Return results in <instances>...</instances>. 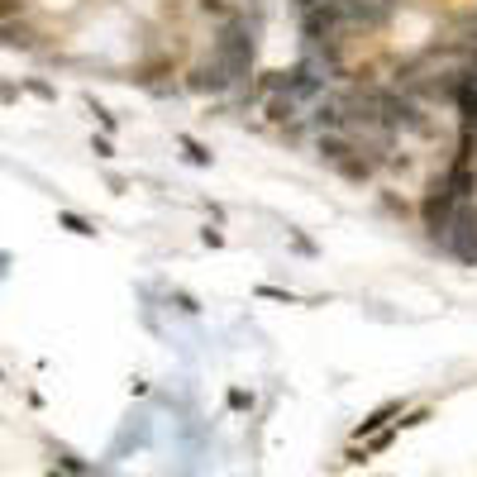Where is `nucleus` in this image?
Returning <instances> with one entry per match:
<instances>
[{
    "label": "nucleus",
    "instance_id": "0eeeda50",
    "mask_svg": "<svg viewBox=\"0 0 477 477\" xmlns=\"http://www.w3.org/2000/svg\"><path fill=\"white\" fill-rule=\"evenodd\" d=\"M201 10H205V15H215L220 24H224V20H234V10H230V0H201Z\"/></svg>",
    "mask_w": 477,
    "mask_h": 477
},
{
    "label": "nucleus",
    "instance_id": "7ed1b4c3",
    "mask_svg": "<svg viewBox=\"0 0 477 477\" xmlns=\"http://www.w3.org/2000/svg\"><path fill=\"white\" fill-rule=\"evenodd\" d=\"M444 248L458 263H477V205L473 201L458 205V215H454V224H448V234H444Z\"/></svg>",
    "mask_w": 477,
    "mask_h": 477
},
{
    "label": "nucleus",
    "instance_id": "f257e3e1",
    "mask_svg": "<svg viewBox=\"0 0 477 477\" xmlns=\"http://www.w3.org/2000/svg\"><path fill=\"white\" fill-rule=\"evenodd\" d=\"M215 63L224 67L230 77H244L248 67H254V29H248V20H224L220 24V38H215Z\"/></svg>",
    "mask_w": 477,
    "mask_h": 477
},
{
    "label": "nucleus",
    "instance_id": "423d86ee",
    "mask_svg": "<svg viewBox=\"0 0 477 477\" xmlns=\"http://www.w3.org/2000/svg\"><path fill=\"white\" fill-rule=\"evenodd\" d=\"M34 29H29V24H20V20H10V24H0V44H5V48H34Z\"/></svg>",
    "mask_w": 477,
    "mask_h": 477
},
{
    "label": "nucleus",
    "instance_id": "20e7f679",
    "mask_svg": "<svg viewBox=\"0 0 477 477\" xmlns=\"http://www.w3.org/2000/svg\"><path fill=\"white\" fill-rule=\"evenodd\" d=\"M458 196H454V187L448 181H434L430 187V196H425V230L434 234V238H444L448 234V224H454V215H458Z\"/></svg>",
    "mask_w": 477,
    "mask_h": 477
},
{
    "label": "nucleus",
    "instance_id": "f03ea898",
    "mask_svg": "<svg viewBox=\"0 0 477 477\" xmlns=\"http://www.w3.org/2000/svg\"><path fill=\"white\" fill-rule=\"evenodd\" d=\"M320 158H325L330 167H339L348 181H368L372 177V163L363 158L354 134H320Z\"/></svg>",
    "mask_w": 477,
    "mask_h": 477
},
{
    "label": "nucleus",
    "instance_id": "6e6552de",
    "mask_svg": "<svg viewBox=\"0 0 477 477\" xmlns=\"http://www.w3.org/2000/svg\"><path fill=\"white\" fill-rule=\"evenodd\" d=\"M20 10H24V5H20V0H0V24H10V20H15V15H20Z\"/></svg>",
    "mask_w": 477,
    "mask_h": 477
},
{
    "label": "nucleus",
    "instance_id": "39448f33",
    "mask_svg": "<svg viewBox=\"0 0 477 477\" xmlns=\"http://www.w3.org/2000/svg\"><path fill=\"white\" fill-rule=\"evenodd\" d=\"M458 105H463V130H468V138H473L477 134V72H463Z\"/></svg>",
    "mask_w": 477,
    "mask_h": 477
}]
</instances>
